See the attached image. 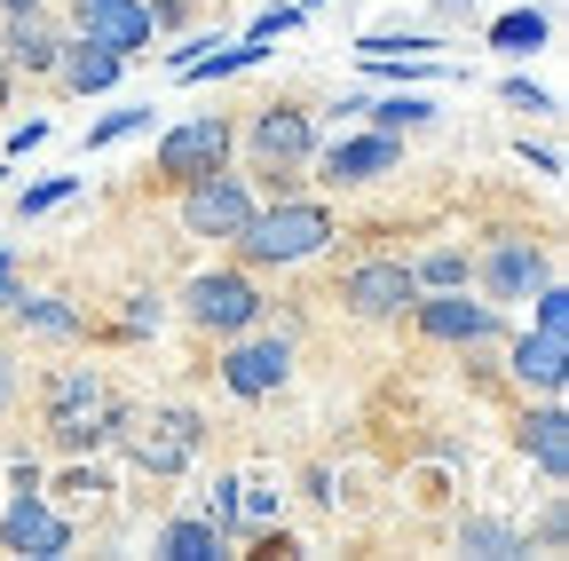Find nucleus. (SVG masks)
Wrapping results in <instances>:
<instances>
[{"label": "nucleus", "instance_id": "obj_27", "mask_svg": "<svg viewBox=\"0 0 569 561\" xmlns=\"http://www.w3.org/2000/svg\"><path fill=\"white\" fill-rule=\"evenodd\" d=\"M71 190H80V174H48V182H32V190H17V222H32V214H48V206H63Z\"/></svg>", "mask_w": 569, "mask_h": 561}, {"label": "nucleus", "instance_id": "obj_5", "mask_svg": "<svg viewBox=\"0 0 569 561\" xmlns=\"http://www.w3.org/2000/svg\"><path fill=\"white\" fill-rule=\"evenodd\" d=\"M253 222V190H246V174H230V167H213V174H198V182H182V230L190 238H238Z\"/></svg>", "mask_w": 569, "mask_h": 561}, {"label": "nucleus", "instance_id": "obj_7", "mask_svg": "<svg viewBox=\"0 0 569 561\" xmlns=\"http://www.w3.org/2000/svg\"><path fill=\"white\" fill-rule=\"evenodd\" d=\"M0 545H9V553H32V561L71 553V522L40 499V482H17V499L0 507Z\"/></svg>", "mask_w": 569, "mask_h": 561}, {"label": "nucleus", "instance_id": "obj_13", "mask_svg": "<svg viewBox=\"0 0 569 561\" xmlns=\"http://www.w3.org/2000/svg\"><path fill=\"white\" fill-rule=\"evenodd\" d=\"M71 24H80V40L111 48V56H142L151 48V0H71Z\"/></svg>", "mask_w": 569, "mask_h": 561}, {"label": "nucleus", "instance_id": "obj_3", "mask_svg": "<svg viewBox=\"0 0 569 561\" xmlns=\"http://www.w3.org/2000/svg\"><path fill=\"white\" fill-rule=\"evenodd\" d=\"M182 317H190L198 332L238 340V332H253V324L269 317V301H261V285H253L246 269H198L190 285H182Z\"/></svg>", "mask_w": 569, "mask_h": 561}, {"label": "nucleus", "instance_id": "obj_24", "mask_svg": "<svg viewBox=\"0 0 569 561\" xmlns=\"http://www.w3.org/2000/svg\"><path fill=\"white\" fill-rule=\"evenodd\" d=\"M411 277H419V293H443V285H467V277H475V261H467L459 246H436L427 261H411Z\"/></svg>", "mask_w": 569, "mask_h": 561}, {"label": "nucleus", "instance_id": "obj_20", "mask_svg": "<svg viewBox=\"0 0 569 561\" xmlns=\"http://www.w3.org/2000/svg\"><path fill=\"white\" fill-rule=\"evenodd\" d=\"M546 40H553V17L546 9H507V17L490 24V48L498 56H538Z\"/></svg>", "mask_w": 569, "mask_h": 561}, {"label": "nucleus", "instance_id": "obj_26", "mask_svg": "<svg viewBox=\"0 0 569 561\" xmlns=\"http://www.w3.org/2000/svg\"><path fill=\"white\" fill-rule=\"evenodd\" d=\"M151 127V103H134V111H103L96 127H88V151H111V143H127V134H142Z\"/></svg>", "mask_w": 569, "mask_h": 561}, {"label": "nucleus", "instance_id": "obj_15", "mask_svg": "<svg viewBox=\"0 0 569 561\" xmlns=\"http://www.w3.org/2000/svg\"><path fill=\"white\" fill-rule=\"evenodd\" d=\"M507 372L522 388H538V395H561V380H569V324H530L515 340V364Z\"/></svg>", "mask_w": 569, "mask_h": 561}, {"label": "nucleus", "instance_id": "obj_23", "mask_svg": "<svg viewBox=\"0 0 569 561\" xmlns=\"http://www.w3.org/2000/svg\"><path fill=\"white\" fill-rule=\"evenodd\" d=\"M459 545H467V553H482V561H507V553H530V538H522L515 522H467V530H459Z\"/></svg>", "mask_w": 569, "mask_h": 561}, {"label": "nucleus", "instance_id": "obj_37", "mask_svg": "<svg viewBox=\"0 0 569 561\" xmlns=\"http://www.w3.org/2000/svg\"><path fill=\"white\" fill-rule=\"evenodd\" d=\"M9 293H17V253L0 246V301H9Z\"/></svg>", "mask_w": 569, "mask_h": 561}, {"label": "nucleus", "instance_id": "obj_14", "mask_svg": "<svg viewBox=\"0 0 569 561\" xmlns=\"http://www.w3.org/2000/svg\"><path fill=\"white\" fill-rule=\"evenodd\" d=\"M475 277H482V293H490V301H530L546 277H553V261H546L538 238H498V246L475 261Z\"/></svg>", "mask_w": 569, "mask_h": 561}, {"label": "nucleus", "instance_id": "obj_31", "mask_svg": "<svg viewBox=\"0 0 569 561\" xmlns=\"http://www.w3.org/2000/svg\"><path fill=\"white\" fill-rule=\"evenodd\" d=\"M159 324H167V301L159 293H134L127 301V332H159Z\"/></svg>", "mask_w": 569, "mask_h": 561}, {"label": "nucleus", "instance_id": "obj_6", "mask_svg": "<svg viewBox=\"0 0 569 561\" xmlns=\"http://www.w3.org/2000/svg\"><path fill=\"white\" fill-rule=\"evenodd\" d=\"M340 301H348V317H365V324H396L419 301V277H411V261H356Z\"/></svg>", "mask_w": 569, "mask_h": 561}, {"label": "nucleus", "instance_id": "obj_39", "mask_svg": "<svg viewBox=\"0 0 569 561\" xmlns=\"http://www.w3.org/2000/svg\"><path fill=\"white\" fill-rule=\"evenodd\" d=\"M293 9H301V17H317V9H325V0H293Z\"/></svg>", "mask_w": 569, "mask_h": 561}, {"label": "nucleus", "instance_id": "obj_16", "mask_svg": "<svg viewBox=\"0 0 569 561\" xmlns=\"http://www.w3.org/2000/svg\"><path fill=\"white\" fill-rule=\"evenodd\" d=\"M522 451L538 459L546 482H569V411H561V403H538V411L522 419Z\"/></svg>", "mask_w": 569, "mask_h": 561}, {"label": "nucleus", "instance_id": "obj_19", "mask_svg": "<svg viewBox=\"0 0 569 561\" xmlns=\"http://www.w3.org/2000/svg\"><path fill=\"white\" fill-rule=\"evenodd\" d=\"M56 32L40 24V9H17L9 17V63H17V72H56Z\"/></svg>", "mask_w": 569, "mask_h": 561}, {"label": "nucleus", "instance_id": "obj_10", "mask_svg": "<svg viewBox=\"0 0 569 561\" xmlns=\"http://www.w3.org/2000/svg\"><path fill=\"white\" fill-rule=\"evenodd\" d=\"M198 411H151V419H127V451L142 474H182L190 451H198Z\"/></svg>", "mask_w": 569, "mask_h": 561}, {"label": "nucleus", "instance_id": "obj_36", "mask_svg": "<svg viewBox=\"0 0 569 561\" xmlns=\"http://www.w3.org/2000/svg\"><path fill=\"white\" fill-rule=\"evenodd\" d=\"M301 482H309V499H317V507H340V490H332V467H309Z\"/></svg>", "mask_w": 569, "mask_h": 561}, {"label": "nucleus", "instance_id": "obj_30", "mask_svg": "<svg viewBox=\"0 0 569 561\" xmlns=\"http://www.w3.org/2000/svg\"><path fill=\"white\" fill-rule=\"evenodd\" d=\"M498 96H507V103H515V111H561V103H553V96H546V88H530V80H522V72H515V80H498Z\"/></svg>", "mask_w": 569, "mask_h": 561}, {"label": "nucleus", "instance_id": "obj_40", "mask_svg": "<svg viewBox=\"0 0 569 561\" xmlns=\"http://www.w3.org/2000/svg\"><path fill=\"white\" fill-rule=\"evenodd\" d=\"M0 9H9V17H17V9H32V0H0Z\"/></svg>", "mask_w": 569, "mask_h": 561}, {"label": "nucleus", "instance_id": "obj_9", "mask_svg": "<svg viewBox=\"0 0 569 561\" xmlns=\"http://www.w3.org/2000/svg\"><path fill=\"white\" fill-rule=\"evenodd\" d=\"M246 151H253V167H269V174H293V167H309V151H317V127H309V111H293V103H261L253 127H246Z\"/></svg>", "mask_w": 569, "mask_h": 561}, {"label": "nucleus", "instance_id": "obj_17", "mask_svg": "<svg viewBox=\"0 0 569 561\" xmlns=\"http://www.w3.org/2000/svg\"><path fill=\"white\" fill-rule=\"evenodd\" d=\"M119 63H127V56H111V48H96V40H71V48H56V80H63L71 96H103V88L119 80Z\"/></svg>", "mask_w": 569, "mask_h": 561}, {"label": "nucleus", "instance_id": "obj_11", "mask_svg": "<svg viewBox=\"0 0 569 561\" xmlns=\"http://www.w3.org/2000/svg\"><path fill=\"white\" fill-rule=\"evenodd\" d=\"M284 380H293V340L284 332H269V340H230V357H222V388L230 395H246V403H261V395H277Z\"/></svg>", "mask_w": 569, "mask_h": 561}, {"label": "nucleus", "instance_id": "obj_38", "mask_svg": "<svg viewBox=\"0 0 569 561\" xmlns=\"http://www.w3.org/2000/svg\"><path fill=\"white\" fill-rule=\"evenodd\" d=\"M9 395H17V372H9V357H0V411H9Z\"/></svg>", "mask_w": 569, "mask_h": 561}, {"label": "nucleus", "instance_id": "obj_8", "mask_svg": "<svg viewBox=\"0 0 569 561\" xmlns=\"http://www.w3.org/2000/svg\"><path fill=\"white\" fill-rule=\"evenodd\" d=\"M403 317H411L427 340H451V348H475V340H490V332H498V301H467V285L419 293Z\"/></svg>", "mask_w": 569, "mask_h": 561}, {"label": "nucleus", "instance_id": "obj_4", "mask_svg": "<svg viewBox=\"0 0 569 561\" xmlns=\"http://www.w3.org/2000/svg\"><path fill=\"white\" fill-rule=\"evenodd\" d=\"M230 143H238L230 119H222V111H198V119H182V127H167V134H159L151 174L182 190V182H198V174H213V167H230Z\"/></svg>", "mask_w": 569, "mask_h": 561}, {"label": "nucleus", "instance_id": "obj_35", "mask_svg": "<svg viewBox=\"0 0 569 561\" xmlns=\"http://www.w3.org/2000/svg\"><path fill=\"white\" fill-rule=\"evenodd\" d=\"M56 490H71V499H96V490H103V474H96V467H71Z\"/></svg>", "mask_w": 569, "mask_h": 561}, {"label": "nucleus", "instance_id": "obj_25", "mask_svg": "<svg viewBox=\"0 0 569 561\" xmlns=\"http://www.w3.org/2000/svg\"><path fill=\"white\" fill-rule=\"evenodd\" d=\"M365 72L388 80V88H419V80H436L443 63H436V56H365Z\"/></svg>", "mask_w": 569, "mask_h": 561}, {"label": "nucleus", "instance_id": "obj_2", "mask_svg": "<svg viewBox=\"0 0 569 561\" xmlns=\"http://www.w3.org/2000/svg\"><path fill=\"white\" fill-rule=\"evenodd\" d=\"M127 419H134V411L103 388L96 364H63V372H48V435H56L63 451H103V443H119Z\"/></svg>", "mask_w": 569, "mask_h": 561}, {"label": "nucleus", "instance_id": "obj_32", "mask_svg": "<svg viewBox=\"0 0 569 561\" xmlns=\"http://www.w3.org/2000/svg\"><path fill=\"white\" fill-rule=\"evenodd\" d=\"M40 143H48V119H24V127L0 134V151H9V159H24V151H40Z\"/></svg>", "mask_w": 569, "mask_h": 561}, {"label": "nucleus", "instance_id": "obj_18", "mask_svg": "<svg viewBox=\"0 0 569 561\" xmlns=\"http://www.w3.org/2000/svg\"><path fill=\"white\" fill-rule=\"evenodd\" d=\"M0 309H9V317H17L32 340H71V332H80V309H71L63 293H24V285H17Z\"/></svg>", "mask_w": 569, "mask_h": 561}, {"label": "nucleus", "instance_id": "obj_22", "mask_svg": "<svg viewBox=\"0 0 569 561\" xmlns=\"http://www.w3.org/2000/svg\"><path fill=\"white\" fill-rule=\"evenodd\" d=\"M356 111H365L380 134H403V127H427V119H436V103H427L419 88H396V96H380V103H356Z\"/></svg>", "mask_w": 569, "mask_h": 561}, {"label": "nucleus", "instance_id": "obj_21", "mask_svg": "<svg viewBox=\"0 0 569 561\" xmlns=\"http://www.w3.org/2000/svg\"><path fill=\"white\" fill-rule=\"evenodd\" d=\"M222 545H230V538L213 530V522H198V514H182V522L159 530V553H167V561H213Z\"/></svg>", "mask_w": 569, "mask_h": 561}, {"label": "nucleus", "instance_id": "obj_1", "mask_svg": "<svg viewBox=\"0 0 569 561\" xmlns=\"http://www.w3.org/2000/svg\"><path fill=\"white\" fill-rule=\"evenodd\" d=\"M332 238H340V230H332V206H317V198H277V206H253V222H246L230 246H238L246 269H301V261H317Z\"/></svg>", "mask_w": 569, "mask_h": 561}, {"label": "nucleus", "instance_id": "obj_34", "mask_svg": "<svg viewBox=\"0 0 569 561\" xmlns=\"http://www.w3.org/2000/svg\"><path fill=\"white\" fill-rule=\"evenodd\" d=\"M522 167H530V174H546V182H553V174H561V151H553V143H522Z\"/></svg>", "mask_w": 569, "mask_h": 561}, {"label": "nucleus", "instance_id": "obj_28", "mask_svg": "<svg viewBox=\"0 0 569 561\" xmlns=\"http://www.w3.org/2000/svg\"><path fill=\"white\" fill-rule=\"evenodd\" d=\"M238 490H246L238 474H222V482H213V490H206V522H213V530H222V538L238 530Z\"/></svg>", "mask_w": 569, "mask_h": 561}, {"label": "nucleus", "instance_id": "obj_33", "mask_svg": "<svg viewBox=\"0 0 569 561\" xmlns=\"http://www.w3.org/2000/svg\"><path fill=\"white\" fill-rule=\"evenodd\" d=\"M538 545H553V553L569 545V507H561V499L546 507V522H538Z\"/></svg>", "mask_w": 569, "mask_h": 561}, {"label": "nucleus", "instance_id": "obj_29", "mask_svg": "<svg viewBox=\"0 0 569 561\" xmlns=\"http://www.w3.org/2000/svg\"><path fill=\"white\" fill-rule=\"evenodd\" d=\"M301 24H309V17L293 9V0H277V9H261V17H253V40H277V32H301Z\"/></svg>", "mask_w": 569, "mask_h": 561}, {"label": "nucleus", "instance_id": "obj_12", "mask_svg": "<svg viewBox=\"0 0 569 561\" xmlns=\"http://www.w3.org/2000/svg\"><path fill=\"white\" fill-rule=\"evenodd\" d=\"M317 159V182H332V190H356V182H380V174H396L403 167V134H348V143H332V151H309Z\"/></svg>", "mask_w": 569, "mask_h": 561}]
</instances>
